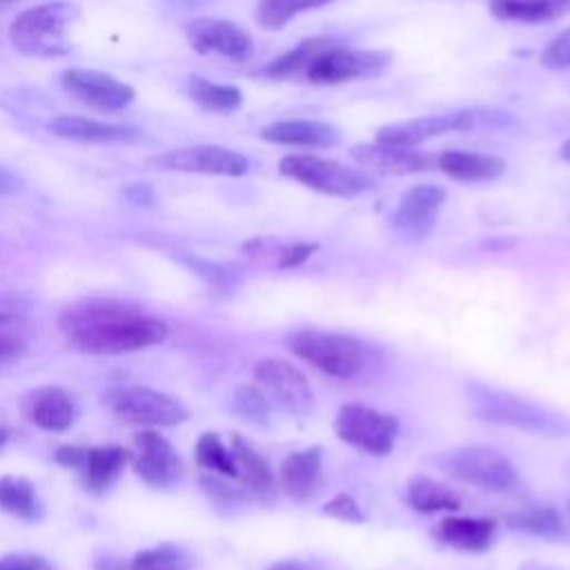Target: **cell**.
<instances>
[{
    "label": "cell",
    "mask_w": 570,
    "mask_h": 570,
    "mask_svg": "<svg viewBox=\"0 0 570 570\" xmlns=\"http://www.w3.org/2000/svg\"><path fill=\"white\" fill-rule=\"evenodd\" d=\"M436 167L459 183H483L494 180L505 171V163L499 156L463 151V149H445L436 156Z\"/></svg>",
    "instance_id": "obj_22"
},
{
    "label": "cell",
    "mask_w": 570,
    "mask_h": 570,
    "mask_svg": "<svg viewBox=\"0 0 570 570\" xmlns=\"http://www.w3.org/2000/svg\"><path fill=\"white\" fill-rule=\"evenodd\" d=\"M234 407L243 419L256 425H265L269 419V401L258 385H240L234 394Z\"/></svg>",
    "instance_id": "obj_34"
},
{
    "label": "cell",
    "mask_w": 570,
    "mask_h": 570,
    "mask_svg": "<svg viewBox=\"0 0 570 570\" xmlns=\"http://www.w3.org/2000/svg\"><path fill=\"white\" fill-rule=\"evenodd\" d=\"M232 456L236 465V479H240L243 488L254 494L258 501L272 503L276 497V476L269 463L261 452L254 450L245 439L238 434L232 436Z\"/></svg>",
    "instance_id": "obj_20"
},
{
    "label": "cell",
    "mask_w": 570,
    "mask_h": 570,
    "mask_svg": "<svg viewBox=\"0 0 570 570\" xmlns=\"http://www.w3.org/2000/svg\"><path fill=\"white\" fill-rule=\"evenodd\" d=\"M24 318L16 312H0V330H18Z\"/></svg>",
    "instance_id": "obj_42"
},
{
    "label": "cell",
    "mask_w": 570,
    "mask_h": 570,
    "mask_svg": "<svg viewBox=\"0 0 570 570\" xmlns=\"http://www.w3.org/2000/svg\"><path fill=\"white\" fill-rule=\"evenodd\" d=\"M131 452L118 445L109 448H85L80 465L76 468L80 472L82 485L91 492L107 490L118 474L125 470V465L131 461Z\"/></svg>",
    "instance_id": "obj_24"
},
{
    "label": "cell",
    "mask_w": 570,
    "mask_h": 570,
    "mask_svg": "<svg viewBox=\"0 0 570 570\" xmlns=\"http://www.w3.org/2000/svg\"><path fill=\"white\" fill-rule=\"evenodd\" d=\"M0 2H13V0H0Z\"/></svg>",
    "instance_id": "obj_47"
},
{
    "label": "cell",
    "mask_w": 570,
    "mask_h": 570,
    "mask_svg": "<svg viewBox=\"0 0 570 570\" xmlns=\"http://www.w3.org/2000/svg\"><path fill=\"white\" fill-rule=\"evenodd\" d=\"M445 189L439 185H414L403 191L394 209V229L412 240H423L432 234L441 205L445 203Z\"/></svg>",
    "instance_id": "obj_15"
},
{
    "label": "cell",
    "mask_w": 570,
    "mask_h": 570,
    "mask_svg": "<svg viewBox=\"0 0 570 570\" xmlns=\"http://www.w3.org/2000/svg\"><path fill=\"white\" fill-rule=\"evenodd\" d=\"M352 160L361 167L379 171V174H416L436 167V154L416 151L414 147H399L385 142H363L350 149Z\"/></svg>",
    "instance_id": "obj_17"
},
{
    "label": "cell",
    "mask_w": 570,
    "mask_h": 570,
    "mask_svg": "<svg viewBox=\"0 0 570 570\" xmlns=\"http://www.w3.org/2000/svg\"><path fill=\"white\" fill-rule=\"evenodd\" d=\"M323 512L334 517V519H338V521H345V523H363L365 521V514L361 512L358 503L347 492H338L336 497H332L323 505Z\"/></svg>",
    "instance_id": "obj_35"
},
{
    "label": "cell",
    "mask_w": 570,
    "mask_h": 570,
    "mask_svg": "<svg viewBox=\"0 0 570 570\" xmlns=\"http://www.w3.org/2000/svg\"><path fill=\"white\" fill-rule=\"evenodd\" d=\"M136 441V456L134 461V470L136 474L151 488H169L174 483L180 481L183 476V461L178 459L176 450L171 448V443L167 439H163L160 434L145 430L138 432L134 436Z\"/></svg>",
    "instance_id": "obj_16"
},
{
    "label": "cell",
    "mask_w": 570,
    "mask_h": 570,
    "mask_svg": "<svg viewBox=\"0 0 570 570\" xmlns=\"http://www.w3.org/2000/svg\"><path fill=\"white\" fill-rule=\"evenodd\" d=\"M387 49H354L343 38L318 36L267 62L263 69L272 80H305L312 85H338L383 73L392 65Z\"/></svg>",
    "instance_id": "obj_2"
},
{
    "label": "cell",
    "mask_w": 570,
    "mask_h": 570,
    "mask_svg": "<svg viewBox=\"0 0 570 570\" xmlns=\"http://www.w3.org/2000/svg\"><path fill=\"white\" fill-rule=\"evenodd\" d=\"M436 539L465 552H483L492 546L494 521L483 517H445L434 530Z\"/></svg>",
    "instance_id": "obj_25"
},
{
    "label": "cell",
    "mask_w": 570,
    "mask_h": 570,
    "mask_svg": "<svg viewBox=\"0 0 570 570\" xmlns=\"http://www.w3.org/2000/svg\"><path fill=\"white\" fill-rule=\"evenodd\" d=\"M49 129L60 138L82 142H131L140 136L136 127L100 122L85 116H56L49 120Z\"/></svg>",
    "instance_id": "obj_23"
},
{
    "label": "cell",
    "mask_w": 570,
    "mask_h": 570,
    "mask_svg": "<svg viewBox=\"0 0 570 570\" xmlns=\"http://www.w3.org/2000/svg\"><path fill=\"white\" fill-rule=\"evenodd\" d=\"M7 439H9V432L4 428H0V448L7 443Z\"/></svg>",
    "instance_id": "obj_46"
},
{
    "label": "cell",
    "mask_w": 570,
    "mask_h": 570,
    "mask_svg": "<svg viewBox=\"0 0 570 570\" xmlns=\"http://www.w3.org/2000/svg\"><path fill=\"white\" fill-rule=\"evenodd\" d=\"M254 379L269 405L281 407L289 416H307L314 403L305 374L283 358H265L256 363Z\"/></svg>",
    "instance_id": "obj_11"
},
{
    "label": "cell",
    "mask_w": 570,
    "mask_h": 570,
    "mask_svg": "<svg viewBox=\"0 0 570 570\" xmlns=\"http://www.w3.org/2000/svg\"><path fill=\"white\" fill-rule=\"evenodd\" d=\"M185 36L191 49L200 56H220L229 60H247L254 53V42L245 29L223 18H194L185 24Z\"/></svg>",
    "instance_id": "obj_13"
},
{
    "label": "cell",
    "mask_w": 570,
    "mask_h": 570,
    "mask_svg": "<svg viewBox=\"0 0 570 570\" xmlns=\"http://www.w3.org/2000/svg\"><path fill=\"white\" fill-rule=\"evenodd\" d=\"M205 492L218 503V505H240L245 501V494L240 490H234L225 483H220L218 479H212V476H203L200 479Z\"/></svg>",
    "instance_id": "obj_37"
},
{
    "label": "cell",
    "mask_w": 570,
    "mask_h": 570,
    "mask_svg": "<svg viewBox=\"0 0 570 570\" xmlns=\"http://www.w3.org/2000/svg\"><path fill=\"white\" fill-rule=\"evenodd\" d=\"M0 508L24 521H36L40 517L36 490L24 476H0Z\"/></svg>",
    "instance_id": "obj_29"
},
{
    "label": "cell",
    "mask_w": 570,
    "mask_h": 570,
    "mask_svg": "<svg viewBox=\"0 0 570 570\" xmlns=\"http://www.w3.org/2000/svg\"><path fill=\"white\" fill-rule=\"evenodd\" d=\"M127 196L136 200L138 205H149L151 203V189L147 185H134L127 189Z\"/></svg>",
    "instance_id": "obj_41"
},
{
    "label": "cell",
    "mask_w": 570,
    "mask_h": 570,
    "mask_svg": "<svg viewBox=\"0 0 570 570\" xmlns=\"http://www.w3.org/2000/svg\"><path fill=\"white\" fill-rule=\"evenodd\" d=\"M78 13L67 0L31 7L11 22L9 40L24 56H62L71 47L67 31Z\"/></svg>",
    "instance_id": "obj_4"
},
{
    "label": "cell",
    "mask_w": 570,
    "mask_h": 570,
    "mask_svg": "<svg viewBox=\"0 0 570 570\" xmlns=\"http://www.w3.org/2000/svg\"><path fill=\"white\" fill-rule=\"evenodd\" d=\"M62 87L82 105L96 111H118L134 100V87L96 69H69L62 76Z\"/></svg>",
    "instance_id": "obj_14"
},
{
    "label": "cell",
    "mask_w": 570,
    "mask_h": 570,
    "mask_svg": "<svg viewBox=\"0 0 570 570\" xmlns=\"http://www.w3.org/2000/svg\"><path fill=\"white\" fill-rule=\"evenodd\" d=\"M129 570H191V559L185 550L160 543L156 548L142 550L131 559Z\"/></svg>",
    "instance_id": "obj_32"
},
{
    "label": "cell",
    "mask_w": 570,
    "mask_h": 570,
    "mask_svg": "<svg viewBox=\"0 0 570 570\" xmlns=\"http://www.w3.org/2000/svg\"><path fill=\"white\" fill-rule=\"evenodd\" d=\"M490 13L512 22H552L570 13V0H490Z\"/></svg>",
    "instance_id": "obj_26"
},
{
    "label": "cell",
    "mask_w": 570,
    "mask_h": 570,
    "mask_svg": "<svg viewBox=\"0 0 570 570\" xmlns=\"http://www.w3.org/2000/svg\"><path fill=\"white\" fill-rule=\"evenodd\" d=\"M0 570H56L45 557L38 554H4L0 557Z\"/></svg>",
    "instance_id": "obj_38"
},
{
    "label": "cell",
    "mask_w": 570,
    "mask_h": 570,
    "mask_svg": "<svg viewBox=\"0 0 570 570\" xmlns=\"http://www.w3.org/2000/svg\"><path fill=\"white\" fill-rule=\"evenodd\" d=\"M450 476L488 492H501L514 485L517 470L508 456L488 445H468L450 452L443 461Z\"/></svg>",
    "instance_id": "obj_10"
},
{
    "label": "cell",
    "mask_w": 570,
    "mask_h": 570,
    "mask_svg": "<svg viewBox=\"0 0 570 570\" xmlns=\"http://www.w3.org/2000/svg\"><path fill=\"white\" fill-rule=\"evenodd\" d=\"M102 403L118 419L147 428H174L189 416L178 399L142 385L114 387L102 396Z\"/></svg>",
    "instance_id": "obj_8"
},
{
    "label": "cell",
    "mask_w": 570,
    "mask_h": 570,
    "mask_svg": "<svg viewBox=\"0 0 570 570\" xmlns=\"http://www.w3.org/2000/svg\"><path fill=\"white\" fill-rule=\"evenodd\" d=\"M278 171L314 191L341 198H354L363 191L374 189V180L361 169L347 167L343 163L312 156V154H289L278 163Z\"/></svg>",
    "instance_id": "obj_6"
},
{
    "label": "cell",
    "mask_w": 570,
    "mask_h": 570,
    "mask_svg": "<svg viewBox=\"0 0 570 570\" xmlns=\"http://www.w3.org/2000/svg\"><path fill=\"white\" fill-rule=\"evenodd\" d=\"M20 407L24 416L49 432H62L73 423L76 410L71 396L58 385H42L22 396Z\"/></svg>",
    "instance_id": "obj_19"
},
{
    "label": "cell",
    "mask_w": 570,
    "mask_h": 570,
    "mask_svg": "<svg viewBox=\"0 0 570 570\" xmlns=\"http://www.w3.org/2000/svg\"><path fill=\"white\" fill-rule=\"evenodd\" d=\"M470 403H472V410L483 421L512 425L519 430L550 434V436L566 432V425L559 416H554L548 410H543L525 399H519L510 392L476 385L470 390Z\"/></svg>",
    "instance_id": "obj_7"
},
{
    "label": "cell",
    "mask_w": 570,
    "mask_h": 570,
    "mask_svg": "<svg viewBox=\"0 0 570 570\" xmlns=\"http://www.w3.org/2000/svg\"><path fill=\"white\" fill-rule=\"evenodd\" d=\"M267 570H314V568L303 561H278V563L269 566Z\"/></svg>",
    "instance_id": "obj_43"
},
{
    "label": "cell",
    "mask_w": 570,
    "mask_h": 570,
    "mask_svg": "<svg viewBox=\"0 0 570 570\" xmlns=\"http://www.w3.org/2000/svg\"><path fill=\"white\" fill-rule=\"evenodd\" d=\"M316 249H318V245H314V243H289L278 249L276 263H278V267H296L305 258H309Z\"/></svg>",
    "instance_id": "obj_39"
},
{
    "label": "cell",
    "mask_w": 570,
    "mask_h": 570,
    "mask_svg": "<svg viewBox=\"0 0 570 570\" xmlns=\"http://www.w3.org/2000/svg\"><path fill=\"white\" fill-rule=\"evenodd\" d=\"M405 499L419 512H439V510H459L461 508V499L454 490H450L448 485H443L430 476H423V474H416L410 479Z\"/></svg>",
    "instance_id": "obj_27"
},
{
    "label": "cell",
    "mask_w": 570,
    "mask_h": 570,
    "mask_svg": "<svg viewBox=\"0 0 570 570\" xmlns=\"http://www.w3.org/2000/svg\"><path fill=\"white\" fill-rule=\"evenodd\" d=\"M287 347L334 379H354L367 367V345L347 334L303 327L287 336Z\"/></svg>",
    "instance_id": "obj_5"
},
{
    "label": "cell",
    "mask_w": 570,
    "mask_h": 570,
    "mask_svg": "<svg viewBox=\"0 0 570 570\" xmlns=\"http://www.w3.org/2000/svg\"><path fill=\"white\" fill-rule=\"evenodd\" d=\"M321 474H323L321 445H312V448L287 454L281 461L276 472L281 490L294 501L309 499L321 485Z\"/></svg>",
    "instance_id": "obj_18"
},
{
    "label": "cell",
    "mask_w": 570,
    "mask_h": 570,
    "mask_svg": "<svg viewBox=\"0 0 570 570\" xmlns=\"http://www.w3.org/2000/svg\"><path fill=\"white\" fill-rule=\"evenodd\" d=\"M187 91L203 109L216 111V114H229L243 105V94L238 87L212 82L200 76L187 78Z\"/></svg>",
    "instance_id": "obj_28"
},
{
    "label": "cell",
    "mask_w": 570,
    "mask_h": 570,
    "mask_svg": "<svg viewBox=\"0 0 570 570\" xmlns=\"http://www.w3.org/2000/svg\"><path fill=\"white\" fill-rule=\"evenodd\" d=\"M334 430L341 441L374 456H385L396 445L399 421L392 414H383L372 407L352 403L338 410L334 419Z\"/></svg>",
    "instance_id": "obj_9"
},
{
    "label": "cell",
    "mask_w": 570,
    "mask_h": 570,
    "mask_svg": "<svg viewBox=\"0 0 570 570\" xmlns=\"http://www.w3.org/2000/svg\"><path fill=\"white\" fill-rule=\"evenodd\" d=\"M196 461L205 470H212V472H216L220 476H227V479H236V465H234L232 450H227L223 445V441L218 439V434H214V432H205L198 439Z\"/></svg>",
    "instance_id": "obj_31"
},
{
    "label": "cell",
    "mask_w": 570,
    "mask_h": 570,
    "mask_svg": "<svg viewBox=\"0 0 570 570\" xmlns=\"http://www.w3.org/2000/svg\"><path fill=\"white\" fill-rule=\"evenodd\" d=\"M559 154H561V158H563V160H568V163H570V138H568L563 145H561Z\"/></svg>",
    "instance_id": "obj_45"
},
{
    "label": "cell",
    "mask_w": 570,
    "mask_h": 570,
    "mask_svg": "<svg viewBox=\"0 0 570 570\" xmlns=\"http://www.w3.org/2000/svg\"><path fill=\"white\" fill-rule=\"evenodd\" d=\"M261 138L287 147H334L341 142V131L330 122L292 118L267 125L261 131Z\"/></svg>",
    "instance_id": "obj_21"
},
{
    "label": "cell",
    "mask_w": 570,
    "mask_h": 570,
    "mask_svg": "<svg viewBox=\"0 0 570 570\" xmlns=\"http://www.w3.org/2000/svg\"><path fill=\"white\" fill-rule=\"evenodd\" d=\"M11 189H16V178L4 169H0V191H11Z\"/></svg>",
    "instance_id": "obj_44"
},
{
    "label": "cell",
    "mask_w": 570,
    "mask_h": 570,
    "mask_svg": "<svg viewBox=\"0 0 570 570\" xmlns=\"http://www.w3.org/2000/svg\"><path fill=\"white\" fill-rule=\"evenodd\" d=\"M332 0H261L256 7V20L263 29H283L298 13L330 4Z\"/></svg>",
    "instance_id": "obj_30"
},
{
    "label": "cell",
    "mask_w": 570,
    "mask_h": 570,
    "mask_svg": "<svg viewBox=\"0 0 570 570\" xmlns=\"http://www.w3.org/2000/svg\"><path fill=\"white\" fill-rule=\"evenodd\" d=\"M27 343L16 330H0V365L24 356Z\"/></svg>",
    "instance_id": "obj_40"
},
{
    "label": "cell",
    "mask_w": 570,
    "mask_h": 570,
    "mask_svg": "<svg viewBox=\"0 0 570 570\" xmlns=\"http://www.w3.org/2000/svg\"><path fill=\"white\" fill-rule=\"evenodd\" d=\"M541 62L550 69H570V27L548 42Z\"/></svg>",
    "instance_id": "obj_36"
},
{
    "label": "cell",
    "mask_w": 570,
    "mask_h": 570,
    "mask_svg": "<svg viewBox=\"0 0 570 570\" xmlns=\"http://www.w3.org/2000/svg\"><path fill=\"white\" fill-rule=\"evenodd\" d=\"M151 167L171 169V171H189V174H212V176H245L249 163L243 154L218 147V145H189L169 149L149 158Z\"/></svg>",
    "instance_id": "obj_12"
},
{
    "label": "cell",
    "mask_w": 570,
    "mask_h": 570,
    "mask_svg": "<svg viewBox=\"0 0 570 570\" xmlns=\"http://www.w3.org/2000/svg\"><path fill=\"white\" fill-rule=\"evenodd\" d=\"M514 120L510 114L499 109H456L443 114H430L410 118L403 122H390L376 131V142L416 147L430 138L456 131H476V129H505Z\"/></svg>",
    "instance_id": "obj_3"
},
{
    "label": "cell",
    "mask_w": 570,
    "mask_h": 570,
    "mask_svg": "<svg viewBox=\"0 0 570 570\" xmlns=\"http://www.w3.org/2000/svg\"><path fill=\"white\" fill-rule=\"evenodd\" d=\"M58 325L69 347L98 356L142 350L163 343L169 334L160 318L118 301L73 305L62 312Z\"/></svg>",
    "instance_id": "obj_1"
},
{
    "label": "cell",
    "mask_w": 570,
    "mask_h": 570,
    "mask_svg": "<svg viewBox=\"0 0 570 570\" xmlns=\"http://www.w3.org/2000/svg\"><path fill=\"white\" fill-rule=\"evenodd\" d=\"M505 521L517 528L525 530L532 534L541 537H559L563 532L561 517L554 508H537V510H521V512H510Z\"/></svg>",
    "instance_id": "obj_33"
}]
</instances>
